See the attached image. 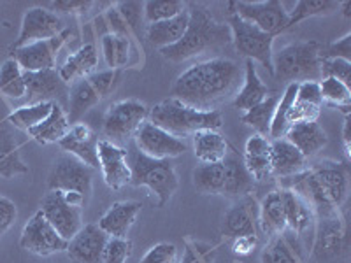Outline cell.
<instances>
[{
  "label": "cell",
  "mask_w": 351,
  "mask_h": 263,
  "mask_svg": "<svg viewBox=\"0 0 351 263\" xmlns=\"http://www.w3.org/2000/svg\"><path fill=\"white\" fill-rule=\"evenodd\" d=\"M241 83L239 65L227 58H211L188 67L172 84L171 95L199 111H215L216 105L236 95Z\"/></svg>",
  "instance_id": "6da1fadb"
},
{
  "label": "cell",
  "mask_w": 351,
  "mask_h": 263,
  "mask_svg": "<svg viewBox=\"0 0 351 263\" xmlns=\"http://www.w3.org/2000/svg\"><path fill=\"white\" fill-rule=\"evenodd\" d=\"M283 190H290L309 203L316 218L339 212L350 193L348 165L319 162L315 167L287 177Z\"/></svg>",
  "instance_id": "7a4b0ae2"
},
{
  "label": "cell",
  "mask_w": 351,
  "mask_h": 263,
  "mask_svg": "<svg viewBox=\"0 0 351 263\" xmlns=\"http://www.w3.org/2000/svg\"><path fill=\"white\" fill-rule=\"evenodd\" d=\"M188 14H190V21L180 42L171 48L160 49L165 60L172 64H181V62H186L208 51H215L232 42L228 25L216 21L204 8L193 4Z\"/></svg>",
  "instance_id": "3957f363"
},
{
  "label": "cell",
  "mask_w": 351,
  "mask_h": 263,
  "mask_svg": "<svg viewBox=\"0 0 351 263\" xmlns=\"http://www.w3.org/2000/svg\"><path fill=\"white\" fill-rule=\"evenodd\" d=\"M148 121L164 128L172 136L183 139L188 136H195L197 132L221 128L223 114L218 109L199 111V109L183 104L181 100L174 99V97H169V99L158 102L155 108L149 109Z\"/></svg>",
  "instance_id": "277c9868"
},
{
  "label": "cell",
  "mask_w": 351,
  "mask_h": 263,
  "mask_svg": "<svg viewBox=\"0 0 351 263\" xmlns=\"http://www.w3.org/2000/svg\"><path fill=\"white\" fill-rule=\"evenodd\" d=\"M130 184L136 188L146 186L155 195L156 205L165 208L180 188V177L171 160L149 158L134 146L127 144Z\"/></svg>",
  "instance_id": "5b68a950"
},
{
  "label": "cell",
  "mask_w": 351,
  "mask_h": 263,
  "mask_svg": "<svg viewBox=\"0 0 351 263\" xmlns=\"http://www.w3.org/2000/svg\"><path fill=\"white\" fill-rule=\"evenodd\" d=\"M322 48L315 40H297L272 55V74L283 83L322 79Z\"/></svg>",
  "instance_id": "8992f818"
},
{
  "label": "cell",
  "mask_w": 351,
  "mask_h": 263,
  "mask_svg": "<svg viewBox=\"0 0 351 263\" xmlns=\"http://www.w3.org/2000/svg\"><path fill=\"white\" fill-rule=\"evenodd\" d=\"M149 109L136 99H127L109 105L104 116L102 132L106 140L121 146L132 142L141 127L148 121Z\"/></svg>",
  "instance_id": "52a82bcc"
},
{
  "label": "cell",
  "mask_w": 351,
  "mask_h": 263,
  "mask_svg": "<svg viewBox=\"0 0 351 263\" xmlns=\"http://www.w3.org/2000/svg\"><path fill=\"white\" fill-rule=\"evenodd\" d=\"M227 25L230 28L232 42L236 46L237 53L246 60L262 64L272 74V55H274L272 44L276 37L262 32L255 25L241 20L237 14H228Z\"/></svg>",
  "instance_id": "ba28073f"
},
{
  "label": "cell",
  "mask_w": 351,
  "mask_h": 263,
  "mask_svg": "<svg viewBox=\"0 0 351 263\" xmlns=\"http://www.w3.org/2000/svg\"><path fill=\"white\" fill-rule=\"evenodd\" d=\"M230 14H237L241 20L255 25L262 32L278 37L288 30V11L280 0L265 2H228Z\"/></svg>",
  "instance_id": "9c48e42d"
},
{
  "label": "cell",
  "mask_w": 351,
  "mask_h": 263,
  "mask_svg": "<svg viewBox=\"0 0 351 263\" xmlns=\"http://www.w3.org/2000/svg\"><path fill=\"white\" fill-rule=\"evenodd\" d=\"M48 188L58 192L81 193L88 200L93 192V168L65 153L53 164L48 175Z\"/></svg>",
  "instance_id": "30bf717a"
},
{
  "label": "cell",
  "mask_w": 351,
  "mask_h": 263,
  "mask_svg": "<svg viewBox=\"0 0 351 263\" xmlns=\"http://www.w3.org/2000/svg\"><path fill=\"white\" fill-rule=\"evenodd\" d=\"M20 246L21 249L32 253V255L51 256L56 255V253L67 251L69 240H65L51 227V223L44 218V214L39 209L23 227L20 237Z\"/></svg>",
  "instance_id": "8fae6325"
},
{
  "label": "cell",
  "mask_w": 351,
  "mask_h": 263,
  "mask_svg": "<svg viewBox=\"0 0 351 263\" xmlns=\"http://www.w3.org/2000/svg\"><path fill=\"white\" fill-rule=\"evenodd\" d=\"M40 212L65 240H71L83 228V209L65 200L64 192L49 190L40 200Z\"/></svg>",
  "instance_id": "7c38bea8"
},
{
  "label": "cell",
  "mask_w": 351,
  "mask_h": 263,
  "mask_svg": "<svg viewBox=\"0 0 351 263\" xmlns=\"http://www.w3.org/2000/svg\"><path fill=\"white\" fill-rule=\"evenodd\" d=\"M134 146L149 158L172 160L188 151V144L180 137L172 136L164 128L146 121L134 136Z\"/></svg>",
  "instance_id": "4fadbf2b"
},
{
  "label": "cell",
  "mask_w": 351,
  "mask_h": 263,
  "mask_svg": "<svg viewBox=\"0 0 351 263\" xmlns=\"http://www.w3.org/2000/svg\"><path fill=\"white\" fill-rule=\"evenodd\" d=\"M69 37H72V30L65 28L64 32L51 37V39L37 40V42L27 44L23 48L12 49L11 58L18 62L23 72L49 71V68H55L58 53L65 46Z\"/></svg>",
  "instance_id": "5bb4252c"
},
{
  "label": "cell",
  "mask_w": 351,
  "mask_h": 263,
  "mask_svg": "<svg viewBox=\"0 0 351 263\" xmlns=\"http://www.w3.org/2000/svg\"><path fill=\"white\" fill-rule=\"evenodd\" d=\"M64 30V21L56 12L49 11L44 5L30 8L25 12L20 36H18L16 42L12 44V49L23 48L27 44L37 42V40H48Z\"/></svg>",
  "instance_id": "9a60e30c"
},
{
  "label": "cell",
  "mask_w": 351,
  "mask_h": 263,
  "mask_svg": "<svg viewBox=\"0 0 351 263\" xmlns=\"http://www.w3.org/2000/svg\"><path fill=\"white\" fill-rule=\"evenodd\" d=\"M346 247V225L339 212L315 219L313 256L319 262L339 256Z\"/></svg>",
  "instance_id": "2e32d148"
},
{
  "label": "cell",
  "mask_w": 351,
  "mask_h": 263,
  "mask_svg": "<svg viewBox=\"0 0 351 263\" xmlns=\"http://www.w3.org/2000/svg\"><path fill=\"white\" fill-rule=\"evenodd\" d=\"M221 231L230 240L239 237H258V202L252 195L237 199L225 212Z\"/></svg>",
  "instance_id": "e0dca14e"
},
{
  "label": "cell",
  "mask_w": 351,
  "mask_h": 263,
  "mask_svg": "<svg viewBox=\"0 0 351 263\" xmlns=\"http://www.w3.org/2000/svg\"><path fill=\"white\" fill-rule=\"evenodd\" d=\"M109 236L97 223L83 225L69 240L67 256L71 263H104V251Z\"/></svg>",
  "instance_id": "ac0fdd59"
},
{
  "label": "cell",
  "mask_w": 351,
  "mask_h": 263,
  "mask_svg": "<svg viewBox=\"0 0 351 263\" xmlns=\"http://www.w3.org/2000/svg\"><path fill=\"white\" fill-rule=\"evenodd\" d=\"M99 151V168L104 175V183L111 190H121L130 184V167H128L127 149L102 139L97 146Z\"/></svg>",
  "instance_id": "d6986e66"
},
{
  "label": "cell",
  "mask_w": 351,
  "mask_h": 263,
  "mask_svg": "<svg viewBox=\"0 0 351 263\" xmlns=\"http://www.w3.org/2000/svg\"><path fill=\"white\" fill-rule=\"evenodd\" d=\"M27 97L30 104L56 102L69 95V84L60 77L56 68L39 72H25Z\"/></svg>",
  "instance_id": "ffe728a7"
},
{
  "label": "cell",
  "mask_w": 351,
  "mask_h": 263,
  "mask_svg": "<svg viewBox=\"0 0 351 263\" xmlns=\"http://www.w3.org/2000/svg\"><path fill=\"white\" fill-rule=\"evenodd\" d=\"M58 144L67 155L77 158L90 168H99V151H97L99 137L88 125H72L67 136Z\"/></svg>",
  "instance_id": "44dd1931"
},
{
  "label": "cell",
  "mask_w": 351,
  "mask_h": 263,
  "mask_svg": "<svg viewBox=\"0 0 351 263\" xmlns=\"http://www.w3.org/2000/svg\"><path fill=\"white\" fill-rule=\"evenodd\" d=\"M143 211V203L136 200H123V202H114L104 214L100 216L99 227L106 231L109 237H120L127 239L130 228L136 225Z\"/></svg>",
  "instance_id": "7402d4cb"
},
{
  "label": "cell",
  "mask_w": 351,
  "mask_h": 263,
  "mask_svg": "<svg viewBox=\"0 0 351 263\" xmlns=\"http://www.w3.org/2000/svg\"><path fill=\"white\" fill-rule=\"evenodd\" d=\"M225 165V186L221 195L227 199H243V197L252 195L255 188V179L247 172L246 165L243 162V156L234 148H228L227 156L223 160Z\"/></svg>",
  "instance_id": "603a6c76"
},
{
  "label": "cell",
  "mask_w": 351,
  "mask_h": 263,
  "mask_svg": "<svg viewBox=\"0 0 351 263\" xmlns=\"http://www.w3.org/2000/svg\"><path fill=\"white\" fill-rule=\"evenodd\" d=\"M306 253L304 244L297 234L285 230L278 236L269 237L267 246L263 247L260 262L262 263H304Z\"/></svg>",
  "instance_id": "cb8c5ba5"
},
{
  "label": "cell",
  "mask_w": 351,
  "mask_h": 263,
  "mask_svg": "<svg viewBox=\"0 0 351 263\" xmlns=\"http://www.w3.org/2000/svg\"><path fill=\"white\" fill-rule=\"evenodd\" d=\"M28 172L20 153V140L16 137V128L4 121L0 123V177L12 179L16 175Z\"/></svg>",
  "instance_id": "d4e9b609"
},
{
  "label": "cell",
  "mask_w": 351,
  "mask_h": 263,
  "mask_svg": "<svg viewBox=\"0 0 351 263\" xmlns=\"http://www.w3.org/2000/svg\"><path fill=\"white\" fill-rule=\"evenodd\" d=\"M285 139L293 144L306 160L318 155L328 142L327 132L318 121H302V123L290 125L285 134Z\"/></svg>",
  "instance_id": "484cf974"
},
{
  "label": "cell",
  "mask_w": 351,
  "mask_h": 263,
  "mask_svg": "<svg viewBox=\"0 0 351 263\" xmlns=\"http://www.w3.org/2000/svg\"><path fill=\"white\" fill-rule=\"evenodd\" d=\"M307 168V160L287 139L271 140V175L287 179Z\"/></svg>",
  "instance_id": "4316f807"
},
{
  "label": "cell",
  "mask_w": 351,
  "mask_h": 263,
  "mask_svg": "<svg viewBox=\"0 0 351 263\" xmlns=\"http://www.w3.org/2000/svg\"><path fill=\"white\" fill-rule=\"evenodd\" d=\"M102 97L97 92V88L93 86V83L88 77L83 79L74 81L72 84H69V123L76 125L81 123V120L84 118L90 109H93L95 105H99L102 102Z\"/></svg>",
  "instance_id": "83f0119b"
},
{
  "label": "cell",
  "mask_w": 351,
  "mask_h": 263,
  "mask_svg": "<svg viewBox=\"0 0 351 263\" xmlns=\"http://www.w3.org/2000/svg\"><path fill=\"white\" fill-rule=\"evenodd\" d=\"M243 162L255 181H265L271 175V140L253 134L244 146Z\"/></svg>",
  "instance_id": "f1b7e54d"
},
{
  "label": "cell",
  "mask_w": 351,
  "mask_h": 263,
  "mask_svg": "<svg viewBox=\"0 0 351 263\" xmlns=\"http://www.w3.org/2000/svg\"><path fill=\"white\" fill-rule=\"evenodd\" d=\"M258 228L269 237L287 230V214L281 190L269 192L258 203Z\"/></svg>",
  "instance_id": "f546056e"
},
{
  "label": "cell",
  "mask_w": 351,
  "mask_h": 263,
  "mask_svg": "<svg viewBox=\"0 0 351 263\" xmlns=\"http://www.w3.org/2000/svg\"><path fill=\"white\" fill-rule=\"evenodd\" d=\"M99 65V51L93 44H83L80 49L67 56L58 74L67 84H72L74 81L88 77L95 72V67Z\"/></svg>",
  "instance_id": "4dcf8cb0"
},
{
  "label": "cell",
  "mask_w": 351,
  "mask_h": 263,
  "mask_svg": "<svg viewBox=\"0 0 351 263\" xmlns=\"http://www.w3.org/2000/svg\"><path fill=\"white\" fill-rule=\"evenodd\" d=\"M188 21H190V14H188L186 9V11H183L178 16L171 18V20L148 25L146 27V39L152 42V46H155L158 49L171 48V46L180 42L181 37L184 36Z\"/></svg>",
  "instance_id": "1f68e13d"
},
{
  "label": "cell",
  "mask_w": 351,
  "mask_h": 263,
  "mask_svg": "<svg viewBox=\"0 0 351 263\" xmlns=\"http://www.w3.org/2000/svg\"><path fill=\"white\" fill-rule=\"evenodd\" d=\"M69 130H71V123H69L67 112L64 111V108L58 102H55L48 118L40 121L37 127L30 128L28 136L32 137L36 142L46 146V144L60 142L67 136Z\"/></svg>",
  "instance_id": "d6a6232c"
},
{
  "label": "cell",
  "mask_w": 351,
  "mask_h": 263,
  "mask_svg": "<svg viewBox=\"0 0 351 263\" xmlns=\"http://www.w3.org/2000/svg\"><path fill=\"white\" fill-rule=\"evenodd\" d=\"M267 95L269 88L263 84L262 79H260L258 71H256L255 67V62L246 60V65H244L243 86H241V90L236 93V97H234V105H236L239 111L246 112L252 108H255L256 104H260Z\"/></svg>",
  "instance_id": "836d02e7"
},
{
  "label": "cell",
  "mask_w": 351,
  "mask_h": 263,
  "mask_svg": "<svg viewBox=\"0 0 351 263\" xmlns=\"http://www.w3.org/2000/svg\"><path fill=\"white\" fill-rule=\"evenodd\" d=\"M283 200H285V214H287V230L293 231L299 237H302L311 227H315V212L309 208V203L306 200L300 199L290 190H283Z\"/></svg>",
  "instance_id": "e575fe53"
},
{
  "label": "cell",
  "mask_w": 351,
  "mask_h": 263,
  "mask_svg": "<svg viewBox=\"0 0 351 263\" xmlns=\"http://www.w3.org/2000/svg\"><path fill=\"white\" fill-rule=\"evenodd\" d=\"M100 49H102V56H104V62L108 64V67L116 68V71H121V68L134 64L132 62L134 55H136V58H139L132 39L112 36V34H104L100 37Z\"/></svg>",
  "instance_id": "d590c367"
},
{
  "label": "cell",
  "mask_w": 351,
  "mask_h": 263,
  "mask_svg": "<svg viewBox=\"0 0 351 263\" xmlns=\"http://www.w3.org/2000/svg\"><path fill=\"white\" fill-rule=\"evenodd\" d=\"M228 142L218 130H202L193 136V151L200 164L223 162L228 153Z\"/></svg>",
  "instance_id": "8d00e7d4"
},
{
  "label": "cell",
  "mask_w": 351,
  "mask_h": 263,
  "mask_svg": "<svg viewBox=\"0 0 351 263\" xmlns=\"http://www.w3.org/2000/svg\"><path fill=\"white\" fill-rule=\"evenodd\" d=\"M193 186L202 195H221L225 186V165L218 164H200L193 168L192 174Z\"/></svg>",
  "instance_id": "74e56055"
},
{
  "label": "cell",
  "mask_w": 351,
  "mask_h": 263,
  "mask_svg": "<svg viewBox=\"0 0 351 263\" xmlns=\"http://www.w3.org/2000/svg\"><path fill=\"white\" fill-rule=\"evenodd\" d=\"M278 102H280V97L267 95L260 104H256L255 108H252L250 111L244 112L241 120H243V123H246L247 127H252L258 136L267 137L269 132H271L272 118H274Z\"/></svg>",
  "instance_id": "f35d334b"
},
{
  "label": "cell",
  "mask_w": 351,
  "mask_h": 263,
  "mask_svg": "<svg viewBox=\"0 0 351 263\" xmlns=\"http://www.w3.org/2000/svg\"><path fill=\"white\" fill-rule=\"evenodd\" d=\"M0 92L12 100H21L27 97L25 72L14 58H8L0 65Z\"/></svg>",
  "instance_id": "ab89813d"
},
{
  "label": "cell",
  "mask_w": 351,
  "mask_h": 263,
  "mask_svg": "<svg viewBox=\"0 0 351 263\" xmlns=\"http://www.w3.org/2000/svg\"><path fill=\"white\" fill-rule=\"evenodd\" d=\"M337 9H341V2L335 0H299L293 11L288 12V28L295 27L307 18L328 16Z\"/></svg>",
  "instance_id": "60d3db41"
},
{
  "label": "cell",
  "mask_w": 351,
  "mask_h": 263,
  "mask_svg": "<svg viewBox=\"0 0 351 263\" xmlns=\"http://www.w3.org/2000/svg\"><path fill=\"white\" fill-rule=\"evenodd\" d=\"M55 102H37V104H27L18 108L16 111L11 112L8 118V123H11L14 128L28 132L30 128L37 127L40 121H44L51 112V108Z\"/></svg>",
  "instance_id": "b9f144b4"
},
{
  "label": "cell",
  "mask_w": 351,
  "mask_h": 263,
  "mask_svg": "<svg viewBox=\"0 0 351 263\" xmlns=\"http://www.w3.org/2000/svg\"><path fill=\"white\" fill-rule=\"evenodd\" d=\"M319 93H322L324 104L330 105V108L343 109L344 114H350V86L343 84L341 81L334 79V77H324V79H319Z\"/></svg>",
  "instance_id": "7bdbcfd3"
},
{
  "label": "cell",
  "mask_w": 351,
  "mask_h": 263,
  "mask_svg": "<svg viewBox=\"0 0 351 263\" xmlns=\"http://www.w3.org/2000/svg\"><path fill=\"white\" fill-rule=\"evenodd\" d=\"M186 11V5L180 0H148L143 4V16L148 25L171 20Z\"/></svg>",
  "instance_id": "ee69618b"
},
{
  "label": "cell",
  "mask_w": 351,
  "mask_h": 263,
  "mask_svg": "<svg viewBox=\"0 0 351 263\" xmlns=\"http://www.w3.org/2000/svg\"><path fill=\"white\" fill-rule=\"evenodd\" d=\"M297 84L299 83L288 84L287 90H285V93L281 95L280 102H278V105H276V112H274V118H272L271 132H269V137H271L272 140L283 139L285 134H287V130H288L287 116H288V111H290L291 104H293V100H295Z\"/></svg>",
  "instance_id": "f6af8a7d"
},
{
  "label": "cell",
  "mask_w": 351,
  "mask_h": 263,
  "mask_svg": "<svg viewBox=\"0 0 351 263\" xmlns=\"http://www.w3.org/2000/svg\"><path fill=\"white\" fill-rule=\"evenodd\" d=\"M216 249L206 242L188 240L184 253L178 263H215Z\"/></svg>",
  "instance_id": "bcb514c9"
},
{
  "label": "cell",
  "mask_w": 351,
  "mask_h": 263,
  "mask_svg": "<svg viewBox=\"0 0 351 263\" xmlns=\"http://www.w3.org/2000/svg\"><path fill=\"white\" fill-rule=\"evenodd\" d=\"M88 79L92 81L93 86L97 88V92L100 93L102 99L111 95L114 92L121 79V71H116V68H108V71H99L93 72L88 76Z\"/></svg>",
  "instance_id": "7dc6e473"
},
{
  "label": "cell",
  "mask_w": 351,
  "mask_h": 263,
  "mask_svg": "<svg viewBox=\"0 0 351 263\" xmlns=\"http://www.w3.org/2000/svg\"><path fill=\"white\" fill-rule=\"evenodd\" d=\"M180 262V251L171 242H158L152 246L144 253L141 263H178Z\"/></svg>",
  "instance_id": "c3c4849f"
},
{
  "label": "cell",
  "mask_w": 351,
  "mask_h": 263,
  "mask_svg": "<svg viewBox=\"0 0 351 263\" xmlns=\"http://www.w3.org/2000/svg\"><path fill=\"white\" fill-rule=\"evenodd\" d=\"M324 77H334L350 86L351 62L341 60V58H322V79Z\"/></svg>",
  "instance_id": "681fc988"
},
{
  "label": "cell",
  "mask_w": 351,
  "mask_h": 263,
  "mask_svg": "<svg viewBox=\"0 0 351 263\" xmlns=\"http://www.w3.org/2000/svg\"><path fill=\"white\" fill-rule=\"evenodd\" d=\"M132 256V242L120 237H109L106 244L104 251V263H127V260Z\"/></svg>",
  "instance_id": "f907efd6"
},
{
  "label": "cell",
  "mask_w": 351,
  "mask_h": 263,
  "mask_svg": "<svg viewBox=\"0 0 351 263\" xmlns=\"http://www.w3.org/2000/svg\"><path fill=\"white\" fill-rule=\"evenodd\" d=\"M116 11L120 12L121 18L127 21L128 28L132 30L134 36H137V28H139L141 21L144 20L143 16V4L141 2H118L114 5Z\"/></svg>",
  "instance_id": "816d5d0a"
},
{
  "label": "cell",
  "mask_w": 351,
  "mask_h": 263,
  "mask_svg": "<svg viewBox=\"0 0 351 263\" xmlns=\"http://www.w3.org/2000/svg\"><path fill=\"white\" fill-rule=\"evenodd\" d=\"M95 5L92 0H58V2H49V11H60L65 14H86L90 9Z\"/></svg>",
  "instance_id": "f5cc1de1"
},
{
  "label": "cell",
  "mask_w": 351,
  "mask_h": 263,
  "mask_svg": "<svg viewBox=\"0 0 351 263\" xmlns=\"http://www.w3.org/2000/svg\"><path fill=\"white\" fill-rule=\"evenodd\" d=\"M18 219V208L16 203L12 202L8 197L0 195V237L8 234L16 223Z\"/></svg>",
  "instance_id": "db71d44e"
},
{
  "label": "cell",
  "mask_w": 351,
  "mask_h": 263,
  "mask_svg": "<svg viewBox=\"0 0 351 263\" xmlns=\"http://www.w3.org/2000/svg\"><path fill=\"white\" fill-rule=\"evenodd\" d=\"M295 100L322 108L324 100H322V93H319V83H316V81H304V83L297 84Z\"/></svg>",
  "instance_id": "11a10c76"
},
{
  "label": "cell",
  "mask_w": 351,
  "mask_h": 263,
  "mask_svg": "<svg viewBox=\"0 0 351 263\" xmlns=\"http://www.w3.org/2000/svg\"><path fill=\"white\" fill-rule=\"evenodd\" d=\"M324 58H341V60L351 62V34H346L341 39L334 40V42L322 53Z\"/></svg>",
  "instance_id": "9f6ffc18"
},
{
  "label": "cell",
  "mask_w": 351,
  "mask_h": 263,
  "mask_svg": "<svg viewBox=\"0 0 351 263\" xmlns=\"http://www.w3.org/2000/svg\"><path fill=\"white\" fill-rule=\"evenodd\" d=\"M258 246V237H239L232 240V251L237 256H250Z\"/></svg>",
  "instance_id": "6f0895ef"
},
{
  "label": "cell",
  "mask_w": 351,
  "mask_h": 263,
  "mask_svg": "<svg viewBox=\"0 0 351 263\" xmlns=\"http://www.w3.org/2000/svg\"><path fill=\"white\" fill-rule=\"evenodd\" d=\"M350 114H344V121H343V142H344V149L350 155Z\"/></svg>",
  "instance_id": "680465c9"
},
{
  "label": "cell",
  "mask_w": 351,
  "mask_h": 263,
  "mask_svg": "<svg viewBox=\"0 0 351 263\" xmlns=\"http://www.w3.org/2000/svg\"><path fill=\"white\" fill-rule=\"evenodd\" d=\"M341 8L344 9V16H351V12H350L351 2H350V0H346V2H341Z\"/></svg>",
  "instance_id": "91938a15"
}]
</instances>
